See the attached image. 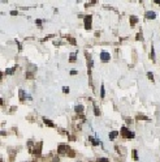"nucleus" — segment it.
Listing matches in <instances>:
<instances>
[{
  "label": "nucleus",
  "mask_w": 160,
  "mask_h": 162,
  "mask_svg": "<svg viewBox=\"0 0 160 162\" xmlns=\"http://www.w3.org/2000/svg\"><path fill=\"white\" fill-rule=\"evenodd\" d=\"M123 135H124V137H126V139H134V134L130 132L126 127H123Z\"/></svg>",
  "instance_id": "1"
},
{
  "label": "nucleus",
  "mask_w": 160,
  "mask_h": 162,
  "mask_svg": "<svg viewBox=\"0 0 160 162\" xmlns=\"http://www.w3.org/2000/svg\"><path fill=\"white\" fill-rule=\"evenodd\" d=\"M109 52H105V51H101L100 52V60L101 62H108L109 60Z\"/></svg>",
  "instance_id": "2"
},
{
  "label": "nucleus",
  "mask_w": 160,
  "mask_h": 162,
  "mask_svg": "<svg viewBox=\"0 0 160 162\" xmlns=\"http://www.w3.org/2000/svg\"><path fill=\"white\" fill-rule=\"evenodd\" d=\"M91 20H93V17H91L90 14L85 17V28H86V29H90V28H91Z\"/></svg>",
  "instance_id": "3"
},
{
  "label": "nucleus",
  "mask_w": 160,
  "mask_h": 162,
  "mask_svg": "<svg viewBox=\"0 0 160 162\" xmlns=\"http://www.w3.org/2000/svg\"><path fill=\"white\" fill-rule=\"evenodd\" d=\"M146 17H147V18L154 20L155 17H156V13H155L154 11H147V12H146Z\"/></svg>",
  "instance_id": "4"
},
{
  "label": "nucleus",
  "mask_w": 160,
  "mask_h": 162,
  "mask_svg": "<svg viewBox=\"0 0 160 162\" xmlns=\"http://www.w3.org/2000/svg\"><path fill=\"white\" fill-rule=\"evenodd\" d=\"M116 137H117V132H116V131H112V132H109V139H111V140L116 139Z\"/></svg>",
  "instance_id": "5"
},
{
  "label": "nucleus",
  "mask_w": 160,
  "mask_h": 162,
  "mask_svg": "<svg viewBox=\"0 0 160 162\" xmlns=\"http://www.w3.org/2000/svg\"><path fill=\"white\" fill-rule=\"evenodd\" d=\"M43 122H44V123H46L47 126H50V127H53V126H55V124H53V123H52V122H51V120H48V119H46V118H44V119H43Z\"/></svg>",
  "instance_id": "6"
},
{
  "label": "nucleus",
  "mask_w": 160,
  "mask_h": 162,
  "mask_svg": "<svg viewBox=\"0 0 160 162\" xmlns=\"http://www.w3.org/2000/svg\"><path fill=\"white\" fill-rule=\"evenodd\" d=\"M74 110H76L77 112H81L82 110H84V107H82L81 105H78V106H76V107H74Z\"/></svg>",
  "instance_id": "7"
},
{
  "label": "nucleus",
  "mask_w": 160,
  "mask_h": 162,
  "mask_svg": "<svg viewBox=\"0 0 160 162\" xmlns=\"http://www.w3.org/2000/svg\"><path fill=\"white\" fill-rule=\"evenodd\" d=\"M76 55H77V54H76V52H74V54H70V58H69V60H70V62H73V60H76V59H77V58H76Z\"/></svg>",
  "instance_id": "8"
},
{
  "label": "nucleus",
  "mask_w": 160,
  "mask_h": 162,
  "mask_svg": "<svg viewBox=\"0 0 160 162\" xmlns=\"http://www.w3.org/2000/svg\"><path fill=\"white\" fill-rule=\"evenodd\" d=\"M20 97H21V100H25L26 94H25V92H23V90H20Z\"/></svg>",
  "instance_id": "9"
},
{
  "label": "nucleus",
  "mask_w": 160,
  "mask_h": 162,
  "mask_svg": "<svg viewBox=\"0 0 160 162\" xmlns=\"http://www.w3.org/2000/svg\"><path fill=\"white\" fill-rule=\"evenodd\" d=\"M100 97L104 98V85H101V89H100Z\"/></svg>",
  "instance_id": "10"
},
{
  "label": "nucleus",
  "mask_w": 160,
  "mask_h": 162,
  "mask_svg": "<svg viewBox=\"0 0 160 162\" xmlns=\"http://www.w3.org/2000/svg\"><path fill=\"white\" fill-rule=\"evenodd\" d=\"M94 112H95V115H100V111L98 110V107H96V106L94 107Z\"/></svg>",
  "instance_id": "11"
},
{
  "label": "nucleus",
  "mask_w": 160,
  "mask_h": 162,
  "mask_svg": "<svg viewBox=\"0 0 160 162\" xmlns=\"http://www.w3.org/2000/svg\"><path fill=\"white\" fill-rule=\"evenodd\" d=\"M135 21H137V17H134V16H133L132 18H130V24H132V25H133V24H134Z\"/></svg>",
  "instance_id": "12"
},
{
  "label": "nucleus",
  "mask_w": 160,
  "mask_h": 162,
  "mask_svg": "<svg viewBox=\"0 0 160 162\" xmlns=\"http://www.w3.org/2000/svg\"><path fill=\"white\" fill-rule=\"evenodd\" d=\"M90 140H91V143H93L94 145H98V144H99V141H98V140H94V139H90Z\"/></svg>",
  "instance_id": "13"
},
{
  "label": "nucleus",
  "mask_w": 160,
  "mask_h": 162,
  "mask_svg": "<svg viewBox=\"0 0 160 162\" xmlns=\"http://www.w3.org/2000/svg\"><path fill=\"white\" fill-rule=\"evenodd\" d=\"M99 162H108V158H99Z\"/></svg>",
  "instance_id": "14"
},
{
  "label": "nucleus",
  "mask_w": 160,
  "mask_h": 162,
  "mask_svg": "<svg viewBox=\"0 0 160 162\" xmlns=\"http://www.w3.org/2000/svg\"><path fill=\"white\" fill-rule=\"evenodd\" d=\"M147 75H148V78H150V80H154V77H152V73H151V72H148Z\"/></svg>",
  "instance_id": "15"
},
{
  "label": "nucleus",
  "mask_w": 160,
  "mask_h": 162,
  "mask_svg": "<svg viewBox=\"0 0 160 162\" xmlns=\"http://www.w3.org/2000/svg\"><path fill=\"white\" fill-rule=\"evenodd\" d=\"M13 72H14L13 68H12V70H11V68H9V70H7V73H8V75H9V73H13Z\"/></svg>",
  "instance_id": "16"
},
{
  "label": "nucleus",
  "mask_w": 160,
  "mask_h": 162,
  "mask_svg": "<svg viewBox=\"0 0 160 162\" xmlns=\"http://www.w3.org/2000/svg\"><path fill=\"white\" fill-rule=\"evenodd\" d=\"M133 154H134V158H135V160H138V154H137V150H134V153H133Z\"/></svg>",
  "instance_id": "17"
},
{
  "label": "nucleus",
  "mask_w": 160,
  "mask_h": 162,
  "mask_svg": "<svg viewBox=\"0 0 160 162\" xmlns=\"http://www.w3.org/2000/svg\"><path fill=\"white\" fill-rule=\"evenodd\" d=\"M62 90H64L65 93H68V92H69V88H66V86H65V88H64V89H62Z\"/></svg>",
  "instance_id": "18"
},
{
  "label": "nucleus",
  "mask_w": 160,
  "mask_h": 162,
  "mask_svg": "<svg viewBox=\"0 0 160 162\" xmlns=\"http://www.w3.org/2000/svg\"><path fill=\"white\" fill-rule=\"evenodd\" d=\"M70 75H77V71H70Z\"/></svg>",
  "instance_id": "19"
},
{
  "label": "nucleus",
  "mask_w": 160,
  "mask_h": 162,
  "mask_svg": "<svg viewBox=\"0 0 160 162\" xmlns=\"http://www.w3.org/2000/svg\"><path fill=\"white\" fill-rule=\"evenodd\" d=\"M155 3H156V4H160V0H156V2H155Z\"/></svg>",
  "instance_id": "20"
}]
</instances>
